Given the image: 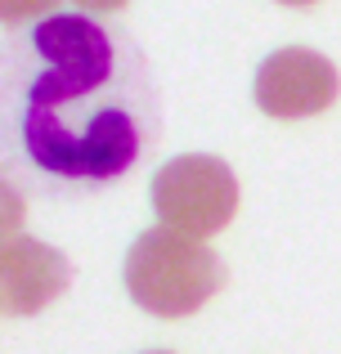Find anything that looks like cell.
Returning <instances> with one entry per match:
<instances>
[{
  "label": "cell",
  "instance_id": "obj_1",
  "mask_svg": "<svg viewBox=\"0 0 341 354\" xmlns=\"http://www.w3.org/2000/svg\"><path fill=\"white\" fill-rule=\"evenodd\" d=\"M162 126L149 59L90 14H50L9 36V153L54 189L113 184L153 148Z\"/></svg>",
  "mask_w": 341,
  "mask_h": 354
},
{
  "label": "cell",
  "instance_id": "obj_2",
  "mask_svg": "<svg viewBox=\"0 0 341 354\" xmlns=\"http://www.w3.org/2000/svg\"><path fill=\"white\" fill-rule=\"evenodd\" d=\"M126 292L153 319H189L225 287V260L175 229H144L126 251Z\"/></svg>",
  "mask_w": 341,
  "mask_h": 354
},
{
  "label": "cell",
  "instance_id": "obj_3",
  "mask_svg": "<svg viewBox=\"0 0 341 354\" xmlns=\"http://www.w3.org/2000/svg\"><path fill=\"white\" fill-rule=\"evenodd\" d=\"M153 211L162 216V229H175V234L189 238H211L234 220L238 180L211 153L171 157L153 175Z\"/></svg>",
  "mask_w": 341,
  "mask_h": 354
},
{
  "label": "cell",
  "instance_id": "obj_4",
  "mask_svg": "<svg viewBox=\"0 0 341 354\" xmlns=\"http://www.w3.org/2000/svg\"><path fill=\"white\" fill-rule=\"evenodd\" d=\"M256 108L265 117L279 121H301V117H319L337 104L341 95V77L333 68V59H324L319 50L306 45H288L274 50L270 59L256 68Z\"/></svg>",
  "mask_w": 341,
  "mask_h": 354
},
{
  "label": "cell",
  "instance_id": "obj_5",
  "mask_svg": "<svg viewBox=\"0 0 341 354\" xmlns=\"http://www.w3.org/2000/svg\"><path fill=\"white\" fill-rule=\"evenodd\" d=\"M68 278H72V265L54 247H45L36 238H9L5 242V310L14 319L50 305L68 287Z\"/></svg>",
  "mask_w": 341,
  "mask_h": 354
},
{
  "label": "cell",
  "instance_id": "obj_6",
  "mask_svg": "<svg viewBox=\"0 0 341 354\" xmlns=\"http://www.w3.org/2000/svg\"><path fill=\"white\" fill-rule=\"evenodd\" d=\"M59 0H0V18H5L9 32H23L27 18H50V9Z\"/></svg>",
  "mask_w": 341,
  "mask_h": 354
},
{
  "label": "cell",
  "instance_id": "obj_7",
  "mask_svg": "<svg viewBox=\"0 0 341 354\" xmlns=\"http://www.w3.org/2000/svg\"><path fill=\"white\" fill-rule=\"evenodd\" d=\"M72 5L90 9V14H117V9H126L131 0H72Z\"/></svg>",
  "mask_w": 341,
  "mask_h": 354
},
{
  "label": "cell",
  "instance_id": "obj_8",
  "mask_svg": "<svg viewBox=\"0 0 341 354\" xmlns=\"http://www.w3.org/2000/svg\"><path fill=\"white\" fill-rule=\"evenodd\" d=\"M279 5H292V9H306V5H319V0H279Z\"/></svg>",
  "mask_w": 341,
  "mask_h": 354
},
{
  "label": "cell",
  "instance_id": "obj_9",
  "mask_svg": "<svg viewBox=\"0 0 341 354\" xmlns=\"http://www.w3.org/2000/svg\"><path fill=\"white\" fill-rule=\"evenodd\" d=\"M144 354H171V350H144Z\"/></svg>",
  "mask_w": 341,
  "mask_h": 354
}]
</instances>
